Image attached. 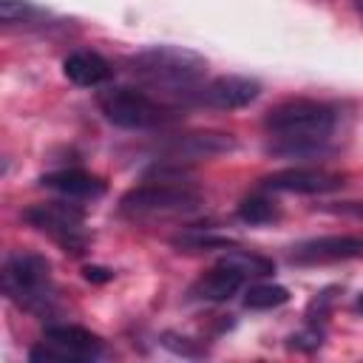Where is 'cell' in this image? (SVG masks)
I'll return each instance as SVG.
<instances>
[{"label": "cell", "instance_id": "23", "mask_svg": "<svg viewBox=\"0 0 363 363\" xmlns=\"http://www.w3.org/2000/svg\"><path fill=\"white\" fill-rule=\"evenodd\" d=\"M354 309H357V312H363V292L357 295V301H354Z\"/></svg>", "mask_w": 363, "mask_h": 363}, {"label": "cell", "instance_id": "22", "mask_svg": "<svg viewBox=\"0 0 363 363\" xmlns=\"http://www.w3.org/2000/svg\"><path fill=\"white\" fill-rule=\"evenodd\" d=\"M82 275H85V281H96V284H102V281H111V278H113V272H111V269H105V267H85V269H82Z\"/></svg>", "mask_w": 363, "mask_h": 363}, {"label": "cell", "instance_id": "15", "mask_svg": "<svg viewBox=\"0 0 363 363\" xmlns=\"http://www.w3.org/2000/svg\"><path fill=\"white\" fill-rule=\"evenodd\" d=\"M278 216H281V210H278L275 199L269 196V190H264V187H258L255 193H250V196H244V199L238 201V218H241L244 224L261 227V224L278 221Z\"/></svg>", "mask_w": 363, "mask_h": 363}, {"label": "cell", "instance_id": "17", "mask_svg": "<svg viewBox=\"0 0 363 363\" xmlns=\"http://www.w3.org/2000/svg\"><path fill=\"white\" fill-rule=\"evenodd\" d=\"M221 264L233 267V269L241 272L247 281H250V278H267V275L275 272V264H272L269 258L255 255V252H247V250H233V252H227V255L221 258Z\"/></svg>", "mask_w": 363, "mask_h": 363}, {"label": "cell", "instance_id": "18", "mask_svg": "<svg viewBox=\"0 0 363 363\" xmlns=\"http://www.w3.org/2000/svg\"><path fill=\"white\" fill-rule=\"evenodd\" d=\"M289 301V289L281 284H252L244 295L247 309H275Z\"/></svg>", "mask_w": 363, "mask_h": 363}, {"label": "cell", "instance_id": "21", "mask_svg": "<svg viewBox=\"0 0 363 363\" xmlns=\"http://www.w3.org/2000/svg\"><path fill=\"white\" fill-rule=\"evenodd\" d=\"M329 213H343V216H354V218H363V201H343L337 207H326Z\"/></svg>", "mask_w": 363, "mask_h": 363}, {"label": "cell", "instance_id": "4", "mask_svg": "<svg viewBox=\"0 0 363 363\" xmlns=\"http://www.w3.org/2000/svg\"><path fill=\"white\" fill-rule=\"evenodd\" d=\"M0 278H3V292L11 303L34 315L51 312L57 301V289H54V275L45 255L28 252V250L11 252L3 261Z\"/></svg>", "mask_w": 363, "mask_h": 363}, {"label": "cell", "instance_id": "13", "mask_svg": "<svg viewBox=\"0 0 363 363\" xmlns=\"http://www.w3.org/2000/svg\"><path fill=\"white\" fill-rule=\"evenodd\" d=\"M62 74L74 82V85H82V88H94V85H102L111 79L113 68L111 62L91 51V48H79V51H71L65 60H62Z\"/></svg>", "mask_w": 363, "mask_h": 363}, {"label": "cell", "instance_id": "8", "mask_svg": "<svg viewBox=\"0 0 363 363\" xmlns=\"http://www.w3.org/2000/svg\"><path fill=\"white\" fill-rule=\"evenodd\" d=\"M258 187H264L269 193L315 196V193H329V190L343 187V173H335L326 167H286V170H275V173L264 176Z\"/></svg>", "mask_w": 363, "mask_h": 363}, {"label": "cell", "instance_id": "7", "mask_svg": "<svg viewBox=\"0 0 363 363\" xmlns=\"http://www.w3.org/2000/svg\"><path fill=\"white\" fill-rule=\"evenodd\" d=\"M105 343L99 335H94L85 326L77 323H51L43 332V340L28 352L37 363H79V360H96L102 354Z\"/></svg>", "mask_w": 363, "mask_h": 363}, {"label": "cell", "instance_id": "12", "mask_svg": "<svg viewBox=\"0 0 363 363\" xmlns=\"http://www.w3.org/2000/svg\"><path fill=\"white\" fill-rule=\"evenodd\" d=\"M244 284H247V278L241 272H235L233 267L218 261L213 269H207L204 275H199L190 284L187 298L190 301H201V303H221V301H230Z\"/></svg>", "mask_w": 363, "mask_h": 363}, {"label": "cell", "instance_id": "2", "mask_svg": "<svg viewBox=\"0 0 363 363\" xmlns=\"http://www.w3.org/2000/svg\"><path fill=\"white\" fill-rule=\"evenodd\" d=\"M201 207V193L187 182V173L173 164H159L145 173V184L130 187L119 199V213L130 221H156L187 216Z\"/></svg>", "mask_w": 363, "mask_h": 363}, {"label": "cell", "instance_id": "9", "mask_svg": "<svg viewBox=\"0 0 363 363\" xmlns=\"http://www.w3.org/2000/svg\"><path fill=\"white\" fill-rule=\"evenodd\" d=\"M261 94V82L252 77H241V74H224L210 79L207 85L199 88L196 99L207 108H218V111H235L250 105L252 99H258Z\"/></svg>", "mask_w": 363, "mask_h": 363}, {"label": "cell", "instance_id": "11", "mask_svg": "<svg viewBox=\"0 0 363 363\" xmlns=\"http://www.w3.org/2000/svg\"><path fill=\"white\" fill-rule=\"evenodd\" d=\"M235 147L233 133H218V130H201V133H184L170 139L162 150L170 162H190V159H207L218 156Z\"/></svg>", "mask_w": 363, "mask_h": 363}, {"label": "cell", "instance_id": "20", "mask_svg": "<svg viewBox=\"0 0 363 363\" xmlns=\"http://www.w3.org/2000/svg\"><path fill=\"white\" fill-rule=\"evenodd\" d=\"M323 332L318 329V323H309L303 332H298V335H292L289 337V349H303V352H312V349H318L323 340Z\"/></svg>", "mask_w": 363, "mask_h": 363}, {"label": "cell", "instance_id": "5", "mask_svg": "<svg viewBox=\"0 0 363 363\" xmlns=\"http://www.w3.org/2000/svg\"><path fill=\"white\" fill-rule=\"evenodd\" d=\"M96 105L102 111V116L125 130H147V128H159L164 122H173L179 116V108L164 105L159 99H153L150 94L139 91V88H105L96 94Z\"/></svg>", "mask_w": 363, "mask_h": 363}, {"label": "cell", "instance_id": "10", "mask_svg": "<svg viewBox=\"0 0 363 363\" xmlns=\"http://www.w3.org/2000/svg\"><path fill=\"white\" fill-rule=\"evenodd\" d=\"M289 258L295 264H332L363 258V235H320L292 247Z\"/></svg>", "mask_w": 363, "mask_h": 363}, {"label": "cell", "instance_id": "19", "mask_svg": "<svg viewBox=\"0 0 363 363\" xmlns=\"http://www.w3.org/2000/svg\"><path fill=\"white\" fill-rule=\"evenodd\" d=\"M40 14V9L37 6H31L28 0H0V17L6 20V23H20V20H31V17H37Z\"/></svg>", "mask_w": 363, "mask_h": 363}, {"label": "cell", "instance_id": "16", "mask_svg": "<svg viewBox=\"0 0 363 363\" xmlns=\"http://www.w3.org/2000/svg\"><path fill=\"white\" fill-rule=\"evenodd\" d=\"M170 244H173L176 250H182V252H201V250L207 252V250H227V247H235L233 238L218 235V233H213V230H201V227H187V230L176 233V235L170 238Z\"/></svg>", "mask_w": 363, "mask_h": 363}, {"label": "cell", "instance_id": "6", "mask_svg": "<svg viewBox=\"0 0 363 363\" xmlns=\"http://www.w3.org/2000/svg\"><path fill=\"white\" fill-rule=\"evenodd\" d=\"M23 221L37 233L48 235L62 252L82 255L88 250V230H85V210L71 204V199L60 201H37L23 210Z\"/></svg>", "mask_w": 363, "mask_h": 363}, {"label": "cell", "instance_id": "1", "mask_svg": "<svg viewBox=\"0 0 363 363\" xmlns=\"http://www.w3.org/2000/svg\"><path fill=\"white\" fill-rule=\"evenodd\" d=\"M337 111L320 99H284L264 113L267 153L272 156H312L323 150L335 133Z\"/></svg>", "mask_w": 363, "mask_h": 363}, {"label": "cell", "instance_id": "3", "mask_svg": "<svg viewBox=\"0 0 363 363\" xmlns=\"http://www.w3.org/2000/svg\"><path fill=\"white\" fill-rule=\"evenodd\" d=\"M128 68L142 85L187 99L193 91L199 94L207 74V60L182 45H150L130 54Z\"/></svg>", "mask_w": 363, "mask_h": 363}, {"label": "cell", "instance_id": "24", "mask_svg": "<svg viewBox=\"0 0 363 363\" xmlns=\"http://www.w3.org/2000/svg\"><path fill=\"white\" fill-rule=\"evenodd\" d=\"M354 9H357V14H360V20H363V0H354Z\"/></svg>", "mask_w": 363, "mask_h": 363}, {"label": "cell", "instance_id": "14", "mask_svg": "<svg viewBox=\"0 0 363 363\" xmlns=\"http://www.w3.org/2000/svg\"><path fill=\"white\" fill-rule=\"evenodd\" d=\"M40 184L65 196V199H96L105 193V182L99 176H91V173L77 170V167L45 173V176H40Z\"/></svg>", "mask_w": 363, "mask_h": 363}]
</instances>
